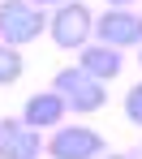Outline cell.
Instances as JSON below:
<instances>
[{
  "label": "cell",
  "instance_id": "1",
  "mask_svg": "<svg viewBox=\"0 0 142 159\" xmlns=\"http://www.w3.org/2000/svg\"><path fill=\"white\" fill-rule=\"evenodd\" d=\"M52 90L69 103V112H73V116H90V112H99V107L108 103V82L90 78L82 65L60 69L56 78H52Z\"/></svg>",
  "mask_w": 142,
  "mask_h": 159
},
{
  "label": "cell",
  "instance_id": "2",
  "mask_svg": "<svg viewBox=\"0 0 142 159\" xmlns=\"http://www.w3.org/2000/svg\"><path fill=\"white\" fill-rule=\"evenodd\" d=\"M48 34H52V43L65 48V52H82L86 43L95 39V13L86 9L82 0H65L56 13L48 17Z\"/></svg>",
  "mask_w": 142,
  "mask_h": 159
},
{
  "label": "cell",
  "instance_id": "3",
  "mask_svg": "<svg viewBox=\"0 0 142 159\" xmlns=\"http://www.w3.org/2000/svg\"><path fill=\"white\" fill-rule=\"evenodd\" d=\"M43 30H48V13H39V4H30V0H4L0 4V43L26 48Z\"/></svg>",
  "mask_w": 142,
  "mask_h": 159
},
{
  "label": "cell",
  "instance_id": "4",
  "mask_svg": "<svg viewBox=\"0 0 142 159\" xmlns=\"http://www.w3.org/2000/svg\"><path fill=\"white\" fill-rule=\"evenodd\" d=\"M108 138L90 125H56L48 138V155L52 159H103Z\"/></svg>",
  "mask_w": 142,
  "mask_h": 159
},
{
  "label": "cell",
  "instance_id": "5",
  "mask_svg": "<svg viewBox=\"0 0 142 159\" xmlns=\"http://www.w3.org/2000/svg\"><path fill=\"white\" fill-rule=\"evenodd\" d=\"M95 39L103 48H142V13L134 9H108L95 17Z\"/></svg>",
  "mask_w": 142,
  "mask_h": 159
},
{
  "label": "cell",
  "instance_id": "6",
  "mask_svg": "<svg viewBox=\"0 0 142 159\" xmlns=\"http://www.w3.org/2000/svg\"><path fill=\"white\" fill-rule=\"evenodd\" d=\"M48 155V142L39 129H30L22 120H0V159H39Z\"/></svg>",
  "mask_w": 142,
  "mask_h": 159
},
{
  "label": "cell",
  "instance_id": "7",
  "mask_svg": "<svg viewBox=\"0 0 142 159\" xmlns=\"http://www.w3.org/2000/svg\"><path fill=\"white\" fill-rule=\"evenodd\" d=\"M65 116H69V103L60 99L56 90L30 95V99H26V107H22V125H30V129H56Z\"/></svg>",
  "mask_w": 142,
  "mask_h": 159
},
{
  "label": "cell",
  "instance_id": "8",
  "mask_svg": "<svg viewBox=\"0 0 142 159\" xmlns=\"http://www.w3.org/2000/svg\"><path fill=\"white\" fill-rule=\"evenodd\" d=\"M78 65H82L90 78H99V82H112V78H121V65H125V56H121V48L86 43L82 52H78Z\"/></svg>",
  "mask_w": 142,
  "mask_h": 159
},
{
  "label": "cell",
  "instance_id": "9",
  "mask_svg": "<svg viewBox=\"0 0 142 159\" xmlns=\"http://www.w3.org/2000/svg\"><path fill=\"white\" fill-rule=\"evenodd\" d=\"M22 52L17 48H9V43H0V86H13V82L22 78Z\"/></svg>",
  "mask_w": 142,
  "mask_h": 159
},
{
  "label": "cell",
  "instance_id": "10",
  "mask_svg": "<svg viewBox=\"0 0 142 159\" xmlns=\"http://www.w3.org/2000/svg\"><path fill=\"white\" fill-rule=\"evenodd\" d=\"M125 120L142 129V82H134V86L125 90Z\"/></svg>",
  "mask_w": 142,
  "mask_h": 159
},
{
  "label": "cell",
  "instance_id": "11",
  "mask_svg": "<svg viewBox=\"0 0 142 159\" xmlns=\"http://www.w3.org/2000/svg\"><path fill=\"white\" fill-rule=\"evenodd\" d=\"M30 4H39V9H43V4H56V9H60L65 0H30Z\"/></svg>",
  "mask_w": 142,
  "mask_h": 159
},
{
  "label": "cell",
  "instance_id": "12",
  "mask_svg": "<svg viewBox=\"0 0 142 159\" xmlns=\"http://www.w3.org/2000/svg\"><path fill=\"white\" fill-rule=\"evenodd\" d=\"M108 4H112V9H129L134 0H108Z\"/></svg>",
  "mask_w": 142,
  "mask_h": 159
},
{
  "label": "cell",
  "instance_id": "13",
  "mask_svg": "<svg viewBox=\"0 0 142 159\" xmlns=\"http://www.w3.org/2000/svg\"><path fill=\"white\" fill-rule=\"evenodd\" d=\"M103 159H138V155H125V151H121V155H103Z\"/></svg>",
  "mask_w": 142,
  "mask_h": 159
},
{
  "label": "cell",
  "instance_id": "14",
  "mask_svg": "<svg viewBox=\"0 0 142 159\" xmlns=\"http://www.w3.org/2000/svg\"><path fill=\"white\" fill-rule=\"evenodd\" d=\"M138 159H142V146H138Z\"/></svg>",
  "mask_w": 142,
  "mask_h": 159
},
{
  "label": "cell",
  "instance_id": "15",
  "mask_svg": "<svg viewBox=\"0 0 142 159\" xmlns=\"http://www.w3.org/2000/svg\"><path fill=\"white\" fill-rule=\"evenodd\" d=\"M138 60H142V48H138Z\"/></svg>",
  "mask_w": 142,
  "mask_h": 159
}]
</instances>
